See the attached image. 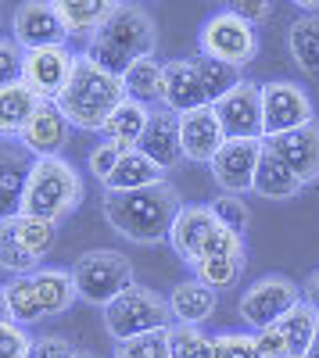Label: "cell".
<instances>
[{
	"label": "cell",
	"mask_w": 319,
	"mask_h": 358,
	"mask_svg": "<svg viewBox=\"0 0 319 358\" xmlns=\"http://www.w3.org/2000/svg\"><path fill=\"white\" fill-rule=\"evenodd\" d=\"M190 62H194V72H197V79H201V90H205L208 104H219V101H222V97L229 94V90H237V86L244 83L237 69H229V65L215 62V57L194 54Z\"/></svg>",
	"instance_id": "4dcf8cb0"
},
{
	"label": "cell",
	"mask_w": 319,
	"mask_h": 358,
	"mask_svg": "<svg viewBox=\"0 0 319 358\" xmlns=\"http://www.w3.org/2000/svg\"><path fill=\"white\" fill-rule=\"evenodd\" d=\"M33 351V337L25 334V326L4 322L0 326V358H29Z\"/></svg>",
	"instance_id": "ab89813d"
},
{
	"label": "cell",
	"mask_w": 319,
	"mask_h": 358,
	"mask_svg": "<svg viewBox=\"0 0 319 358\" xmlns=\"http://www.w3.org/2000/svg\"><path fill=\"white\" fill-rule=\"evenodd\" d=\"M126 101L122 76L101 69L90 54H76V72L65 86V94L57 97V108L76 129H97L108 122V115Z\"/></svg>",
	"instance_id": "3957f363"
},
{
	"label": "cell",
	"mask_w": 319,
	"mask_h": 358,
	"mask_svg": "<svg viewBox=\"0 0 319 358\" xmlns=\"http://www.w3.org/2000/svg\"><path fill=\"white\" fill-rule=\"evenodd\" d=\"M219 226L222 222L212 215L208 204H183V212L176 215V222H172L169 244H172V251H176L187 265H194V262H201V255H205L212 233Z\"/></svg>",
	"instance_id": "ac0fdd59"
},
{
	"label": "cell",
	"mask_w": 319,
	"mask_h": 358,
	"mask_svg": "<svg viewBox=\"0 0 319 358\" xmlns=\"http://www.w3.org/2000/svg\"><path fill=\"white\" fill-rule=\"evenodd\" d=\"M18 143L36 162L40 158H62V147L69 143V118L62 115V108L54 101H40L36 115L29 118V126L18 136Z\"/></svg>",
	"instance_id": "d6986e66"
},
{
	"label": "cell",
	"mask_w": 319,
	"mask_h": 358,
	"mask_svg": "<svg viewBox=\"0 0 319 358\" xmlns=\"http://www.w3.org/2000/svg\"><path fill=\"white\" fill-rule=\"evenodd\" d=\"M172 312H169V301L151 290V287H140L133 283L129 290H122L111 305H104V330L126 344L133 337H143V334H158V330H169Z\"/></svg>",
	"instance_id": "8992f818"
},
{
	"label": "cell",
	"mask_w": 319,
	"mask_h": 358,
	"mask_svg": "<svg viewBox=\"0 0 319 358\" xmlns=\"http://www.w3.org/2000/svg\"><path fill=\"white\" fill-rule=\"evenodd\" d=\"M22 69H25V50L15 40L0 36V86L22 83Z\"/></svg>",
	"instance_id": "f35d334b"
},
{
	"label": "cell",
	"mask_w": 319,
	"mask_h": 358,
	"mask_svg": "<svg viewBox=\"0 0 319 358\" xmlns=\"http://www.w3.org/2000/svg\"><path fill=\"white\" fill-rule=\"evenodd\" d=\"M158 47V25L140 4H115L108 22L97 29L86 43V54L115 76H126L143 57H155Z\"/></svg>",
	"instance_id": "7a4b0ae2"
},
{
	"label": "cell",
	"mask_w": 319,
	"mask_h": 358,
	"mask_svg": "<svg viewBox=\"0 0 319 358\" xmlns=\"http://www.w3.org/2000/svg\"><path fill=\"white\" fill-rule=\"evenodd\" d=\"M83 176L65 158H40L33 165L22 201V215H36L47 222H62L83 204Z\"/></svg>",
	"instance_id": "5b68a950"
},
{
	"label": "cell",
	"mask_w": 319,
	"mask_h": 358,
	"mask_svg": "<svg viewBox=\"0 0 319 358\" xmlns=\"http://www.w3.org/2000/svg\"><path fill=\"white\" fill-rule=\"evenodd\" d=\"M115 358H172L169 330L143 334V337H133V341L119 344V348H115Z\"/></svg>",
	"instance_id": "8d00e7d4"
},
{
	"label": "cell",
	"mask_w": 319,
	"mask_h": 358,
	"mask_svg": "<svg viewBox=\"0 0 319 358\" xmlns=\"http://www.w3.org/2000/svg\"><path fill=\"white\" fill-rule=\"evenodd\" d=\"M4 322H11V305H8L4 287H0V326H4Z\"/></svg>",
	"instance_id": "bcb514c9"
},
{
	"label": "cell",
	"mask_w": 319,
	"mask_h": 358,
	"mask_svg": "<svg viewBox=\"0 0 319 358\" xmlns=\"http://www.w3.org/2000/svg\"><path fill=\"white\" fill-rule=\"evenodd\" d=\"M11 29H15V43L22 50L65 47V40H69V29L62 22V11H57V0H50V4H18Z\"/></svg>",
	"instance_id": "5bb4252c"
},
{
	"label": "cell",
	"mask_w": 319,
	"mask_h": 358,
	"mask_svg": "<svg viewBox=\"0 0 319 358\" xmlns=\"http://www.w3.org/2000/svg\"><path fill=\"white\" fill-rule=\"evenodd\" d=\"M302 179L287 169L280 158H273L269 151L262 155V162H258V172H255V194L266 197V201H291L302 194Z\"/></svg>",
	"instance_id": "f1b7e54d"
},
{
	"label": "cell",
	"mask_w": 319,
	"mask_h": 358,
	"mask_svg": "<svg viewBox=\"0 0 319 358\" xmlns=\"http://www.w3.org/2000/svg\"><path fill=\"white\" fill-rule=\"evenodd\" d=\"M155 183H165L162 169L140 151H126L122 162L115 165V172L104 179V190L108 194H129V190H143V187H155Z\"/></svg>",
	"instance_id": "d4e9b609"
},
{
	"label": "cell",
	"mask_w": 319,
	"mask_h": 358,
	"mask_svg": "<svg viewBox=\"0 0 319 358\" xmlns=\"http://www.w3.org/2000/svg\"><path fill=\"white\" fill-rule=\"evenodd\" d=\"M33 165L36 158L18 140H0V222L22 215V201H25Z\"/></svg>",
	"instance_id": "2e32d148"
},
{
	"label": "cell",
	"mask_w": 319,
	"mask_h": 358,
	"mask_svg": "<svg viewBox=\"0 0 319 358\" xmlns=\"http://www.w3.org/2000/svg\"><path fill=\"white\" fill-rule=\"evenodd\" d=\"M8 305H11V322L29 326L50 315H65L76 301V283L65 268H36L29 276H11L4 287Z\"/></svg>",
	"instance_id": "277c9868"
},
{
	"label": "cell",
	"mask_w": 319,
	"mask_h": 358,
	"mask_svg": "<svg viewBox=\"0 0 319 358\" xmlns=\"http://www.w3.org/2000/svg\"><path fill=\"white\" fill-rule=\"evenodd\" d=\"M169 348H172V358H215V337L201 334V326L172 322L169 326Z\"/></svg>",
	"instance_id": "836d02e7"
},
{
	"label": "cell",
	"mask_w": 319,
	"mask_h": 358,
	"mask_svg": "<svg viewBox=\"0 0 319 358\" xmlns=\"http://www.w3.org/2000/svg\"><path fill=\"white\" fill-rule=\"evenodd\" d=\"M148 122H151V108H143V104L126 97L119 108L108 115V122L101 126V140L122 147V151H136V143H140L143 129H148Z\"/></svg>",
	"instance_id": "603a6c76"
},
{
	"label": "cell",
	"mask_w": 319,
	"mask_h": 358,
	"mask_svg": "<svg viewBox=\"0 0 319 358\" xmlns=\"http://www.w3.org/2000/svg\"><path fill=\"white\" fill-rule=\"evenodd\" d=\"M76 348L65 341V337H40L33 341V351H29V358H72Z\"/></svg>",
	"instance_id": "b9f144b4"
},
{
	"label": "cell",
	"mask_w": 319,
	"mask_h": 358,
	"mask_svg": "<svg viewBox=\"0 0 319 358\" xmlns=\"http://www.w3.org/2000/svg\"><path fill=\"white\" fill-rule=\"evenodd\" d=\"M76 72V54L69 47H43V50H25V69L22 83L33 90L40 101H54L65 94V86Z\"/></svg>",
	"instance_id": "7c38bea8"
},
{
	"label": "cell",
	"mask_w": 319,
	"mask_h": 358,
	"mask_svg": "<svg viewBox=\"0 0 319 358\" xmlns=\"http://www.w3.org/2000/svg\"><path fill=\"white\" fill-rule=\"evenodd\" d=\"M266 151L273 158H280L291 169L302 183H316L319 179V122H309L295 133H280V136H266Z\"/></svg>",
	"instance_id": "9a60e30c"
},
{
	"label": "cell",
	"mask_w": 319,
	"mask_h": 358,
	"mask_svg": "<svg viewBox=\"0 0 319 358\" xmlns=\"http://www.w3.org/2000/svg\"><path fill=\"white\" fill-rule=\"evenodd\" d=\"M40 97L25 83L0 86V140H18L29 126V118L36 115Z\"/></svg>",
	"instance_id": "cb8c5ba5"
},
{
	"label": "cell",
	"mask_w": 319,
	"mask_h": 358,
	"mask_svg": "<svg viewBox=\"0 0 319 358\" xmlns=\"http://www.w3.org/2000/svg\"><path fill=\"white\" fill-rule=\"evenodd\" d=\"M309 122H316V111H312L309 94L298 83H291V79L262 83V129H266V136L295 133Z\"/></svg>",
	"instance_id": "30bf717a"
},
{
	"label": "cell",
	"mask_w": 319,
	"mask_h": 358,
	"mask_svg": "<svg viewBox=\"0 0 319 358\" xmlns=\"http://www.w3.org/2000/svg\"><path fill=\"white\" fill-rule=\"evenodd\" d=\"M219 122L226 129V140H266V129H262V83H251L244 79L237 90L212 104Z\"/></svg>",
	"instance_id": "8fae6325"
},
{
	"label": "cell",
	"mask_w": 319,
	"mask_h": 358,
	"mask_svg": "<svg viewBox=\"0 0 319 358\" xmlns=\"http://www.w3.org/2000/svg\"><path fill=\"white\" fill-rule=\"evenodd\" d=\"M208 208H212V215H215L229 233L244 236V229H248V222H251V208L244 204V197H237V194H219Z\"/></svg>",
	"instance_id": "d590c367"
},
{
	"label": "cell",
	"mask_w": 319,
	"mask_h": 358,
	"mask_svg": "<svg viewBox=\"0 0 319 358\" xmlns=\"http://www.w3.org/2000/svg\"><path fill=\"white\" fill-rule=\"evenodd\" d=\"M287 50H291V62L319 79V11L316 15H298L287 29Z\"/></svg>",
	"instance_id": "4316f807"
},
{
	"label": "cell",
	"mask_w": 319,
	"mask_h": 358,
	"mask_svg": "<svg viewBox=\"0 0 319 358\" xmlns=\"http://www.w3.org/2000/svg\"><path fill=\"white\" fill-rule=\"evenodd\" d=\"M215 358H269V355H262V348L255 344V334L226 330L215 337Z\"/></svg>",
	"instance_id": "74e56055"
},
{
	"label": "cell",
	"mask_w": 319,
	"mask_h": 358,
	"mask_svg": "<svg viewBox=\"0 0 319 358\" xmlns=\"http://www.w3.org/2000/svg\"><path fill=\"white\" fill-rule=\"evenodd\" d=\"M122 86H126V97L143 108L165 104V65L155 62V57H143L133 69H126Z\"/></svg>",
	"instance_id": "484cf974"
},
{
	"label": "cell",
	"mask_w": 319,
	"mask_h": 358,
	"mask_svg": "<svg viewBox=\"0 0 319 358\" xmlns=\"http://www.w3.org/2000/svg\"><path fill=\"white\" fill-rule=\"evenodd\" d=\"M180 143H183V158L197 165H212V158L222 151L226 129L219 122L215 108H197L180 115Z\"/></svg>",
	"instance_id": "e0dca14e"
},
{
	"label": "cell",
	"mask_w": 319,
	"mask_h": 358,
	"mask_svg": "<svg viewBox=\"0 0 319 358\" xmlns=\"http://www.w3.org/2000/svg\"><path fill=\"white\" fill-rule=\"evenodd\" d=\"M72 358H101V355H94V351H76Z\"/></svg>",
	"instance_id": "7dc6e473"
},
{
	"label": "cell",
	"mask_w": 319,
	"mask_h": 358,
	"mask_svg": "<svg viewBox=\"0 0 319 358\" xmlns=\"http://www.w3.org/2000/svg\"><path fill=\"white\" fill-rule=\"evenodd\" d=\"M197 47L205 57H215V62L241 72L258 54V33H255V25H248L244 18H237L226 8V11H215L205 25H201Z\"/></svg>",
	"instance_id": "ba28073f"
},
{
	"label": "cell",
	"mask_w": 319,
	"mask_h": 358,
	"mask_svg": "<svg viewBox=\"0 0 319 358\" xmlns=\"http://www.w3.org/2000/svg\"><path fill=\"white\" fill-rule=\"evenodd\" d=\"M237 18H244L248 25H258V22H266L273 18V4H266V0H241V4L229 8Z\"/></svg>",
	"instance_id": "7bdbcfd3"
},
{
	"label": "cell",
	"mask_w": 319,
	"mask_h": 358,
	"mask_svg": "<svg viewBox=\"0 0 319 358\" xmlns=\"http://www.w3.org/2000/svg\"><path fill=\"white\" fill-rule=\"evenodd\" d=\"M122 147H115V143H108V140H101L97 147H94V151H90V158H86V165H90V172L101 179V183H104V179L115 172V165H119L122 162Z\"/></svg>",
	"instance_id": "60d3db41"
},
{
	"label": "cell",
	"mask_w": 319,
	"mask_h": 358,
	"mask_svg": "<svg viewBox=\"0 0 319 358\" xmlns=\"http://www.w3.org/2000/svg\"><path fill=\"white\" fill-rule=\"evenodd\" d=\"M15 236L22 241V248L33 255V258H47L57 244V222H47V219H36V215H15L8 219Z\"/></svg>",
	"instance_id": "1f68e13d"
},
{
	"label": "cell",
	"mask_w": 319,
	"mask_h": 358,
	"mask_svg": "<svg viewBox=\"0 0 319 358\" xmlns=\"http://www.w3.org/2000/svg\"><path fill=\"white\" fill-rule=\"evenodd\" d=\"M305 358H319V337H316V344H312V351H309Z\"/></svg>",
	"instance_id": "c3c4849f"
},
{
	"label": "cell",
	"mask_w": 319,
	"mask_h": 358,
	"mask_svg": "<svg viewBox=\"0 0 319 358\" xmlns=\"http://www.w3.org/2000/svg\"><path fill=\"white\" fill-rule=\"evenodd\" d=\"M302 301H305L309 308H316V312H319V268L305 280V287H302Z\"/></svg>",
	"instance_id": "f6af8a7d"
},
{
	"label": "cell",
	"mask_w": 319,
	"mask_h": 358,
	"mask_svg": "<svg viewBox=\"0 0 319 358\" xmlns=\"http://www.w3.org/2000/svg\"><path fill=\"white\" fill-rule=\"evenodd\" d=\"M165 108L176 111V115L212 108L205 90H201V79L194 72L190 57H172V62H165Z\"/></svg>",
	"instance_id": "44dd1931"
},
{
	"label": "cell",
	"mask_w": 319,
	"mask_h": 358,
	"mask_svg": "<svg viewBox=\"0 0 319 358\" xmlns=\"http://www.w3.org/2000/svg\"><path fill=\"white\" fill-rule=\"evenodd\" d=\"M276 330L283 334L287 341V358H305L319 337V312L309 308L305 301L295 308V312H287L280 322H276Z\"/></svg>",
	"instance_id": "f546056e"
},
{
	"label": "cell",
	"mask_w": 319,
	"mask_h": 358,
	"mask_svg": "<svg viewBox=\"0 0 319 358\" xmlns=\"http://www.w3.org/2000/svg\"><path fill=\"white\" fill-rule=\"evenodd\" d=\"M302 305V290L298 283H291L287 276H262L255 280L244 297H241V322L251 326V330H266V326H276L287 312H295Z\"/></svg>",
	"instance_id": "9c48e42d"
},
{
	"label": "cell",
	"mask_w": 319,
	"mask_h": 358,
	"mask_svg": "<svg viewBox=\"0 0 319 358\" xmlns=\"http://www.w3.org/2000/svg\"><path fill=\"white\" fill-rule=\"evenodd\" d=\"M262 155H266L262 140H226L222 151L212 158V179L222 187V194L244 197L248 190H255V172Z\"/></svg>",
	"instance_id": "4fadbf2b"
},
{
	"label": "cell",
	"mask_w": 319,
	"mask_h": 358,
	"mask_svg": "<svg viewBox=\"0 0 319 358\" xmlns=\"http://www.w3.org/2000/svg\"><path fill=\"white\" fill-rule=\"evenodd\" d=\"M244 265H248V258L215 255V258H201V262H194L190 268H194V280H201V283L212 287V290H222V287H234V283L241 280Z\"/></svg>",
	"instance_id": "d6a6232c"
},
{
	"label": "cell",
	"mask_w": 319,
	"mask_h": 358,
	"mask_svg": "<svg viewBox=\"0 0 319 358\" xmlns=\"http://www.w3.org/2000/svg\"><path fill=\"white\" fill-rule=\"evenodd\" d=\"M0 268H8L11 276H29V273H36V268H40V258H33L22 248V241L15 236L8 219L0 222Z\"/></svg>",
	"instance_id": "e575fe53"
},
{
	"label": "cell",
	"mask_w": 319,
	"mask_h": 358,
	"mask_svg": "<svg viewBox=\"0 0 319 358\" xmlns=\"http://www.w3.org/2000/svg\"><path fill=\"white\" fill-rule=\"evenodd\" d=\"M215 305H219L215 290L205 287L201 280H183V283L172 287V294H169V312H172V319L183 322V326L208 322L212 312H215Z\"/></svg>",
	"instance_id": "7402d4cb"
},
{
	"label": "cell",
	"mask_w": 319,
	"mask_h": 358,
	"mask_svg": "<svg viewBox=\"0 0 319 358\" xmlns=\"http://www.w3.org/2000/svg\"><path fill=\"white\" fill-rule=\"evenodd\" d=\"M72 283H76V294L83 301L104 308L122 290L133 287V262L122 251H111V248L83 251L72 265Z\"/></svg>",
	"instance_id": "52a82bcc"
},
{
	"label": "cell",
	"mask_w": 319,
	"mask_h": 358,
	"mask_svg": "<svg viewBox=\"0 0 319 358\" xmlns=\"http://www.w3.org/2000/svg\"><path fill=\"white\" fill-rule=\"evenodd\" d=\"M183 212L180 190L169 183H155L129 194H104V219L108 226L133 244H158L169 241L172 222Z\"/></svg>",
	"instance_id": "6da1fadb"
},
{
	"label": "cell",
	"mask_w": 319,
	"mask_h": 358,
	"mask_svg": "<svg viewBox=\"0 0 319 358\" xmlns=\"http://www.w3.org/2000/svg\"><path fill=\"white\" fill-rule=\"evenodd\" d=\"M140 155H148L162 172L176 169L183 162V143H180V115L169 111V108H158L151 111V122L143 129L140 143H136Z\"/></svg>",
	"instance_id": "ffe728a7"
},
{
	"label": "cell",
	"mask_w": 319,
	"mask_h": 358,
	"mask_svg": "<svg viewBox=\"0 0 319 358\" xmlns=\"http://www.w3.org/2000/svg\"><path fill=\"white\" fill-rule=\"evenodd\" d=\"M255 344L262 348V355H269V358H287V341H283V334L276 330V326L258 330L255 334Z\"/></svg>",
	"instance_id": "ee69618b"
},
{
	"label": "cell",
	"mask_w": 319,
	"mask_h": 358,
	"mask_svg": "<svg viewBox=\"0 0 319 358\" xmlns=\"http://www.w3.org/2000/svg\"><path fill=\"white\" fill-rule=\"evenodd\" d=\"M119 0H57V11L69 29V36H86L90 40L97 29L108 22Z\"/></svg>",
	"instance_id": "83f0119b"
}]
</instances>
